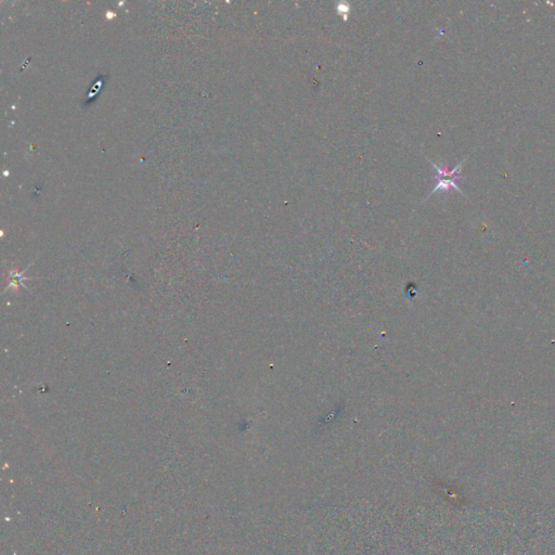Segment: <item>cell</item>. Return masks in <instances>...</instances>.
<instances>
[{
    "label": "cell",
    "mask_w": 555,
    "mask_h": 555,
    "mask_svg": "<svg viewBox=\"0 0 555 555\" xmlns=\"http://www.w3.org/2000/svg\"><path fill=\"white\" fill-rule=\"evenodd\" d=\"M349 11H351V8L347 4H339L337 6V12H339V15H342L344 18V20H347V17H348Z\"/></svg>",
    "instance_id": "2"
},
{
    "label": "cell",
    "mask_w": 555,
    "mask_h": 555,
    "mask_svg": "<svg viewBox=\"0 0 555 555\" xmlns=\"http://www.w3.org/2000/svg\"><path fill=\"white\" fill-rule=\"evenodd\" d=\"M429 162L432 164V166L434 167L435 171H436L435 179H436L437 181L436 187L433 189L430 195L437 192V191L448 192L450 189H455V190L458 191V192L462 193V191L460 190V188L457 185V181L461 179L460 175H459V171H460L461 167H462V164L464 163V161L461 162L458 166L455 167L453 169H449L448 166L440 169V167L437 166L436 164L433 163L430 159H429Z\"/></svg>",
    "instance_id": "1"
}]
</instances>
